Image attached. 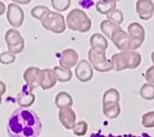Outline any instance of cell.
<instances>
[{"label": "cell", "instance_id": "1", "mask_svg": "<svg viewBox=\"0 0 154 137\" xmlns=\"http://www.w3.org/2000/svg\"><path fill=\"white\" fill-rule=\"evenodd\" d=\"M39 116L29 108H18L10 115L6 130L9 137H38L42 131Z\"/></svg>", "mask_w": 154, "mask_h": 137}, {"label": "cell", "instance_id": "2", "mask_svg": "<svg viewBox=\"0 0 154 137\" xmlns=\"http://www.w3.org/2000/svg\"><path fill=\"white\" fill-rule=\"evenodd\" d=\"M113 70L122 72L127 69H136L142 63V56L137 50H128L113 54L111 57Z\"/></svg>", "mask_w": 154, "mask_h": 137}, {"label": "cell", "instance_id": "3", "mask_svg": "<svg viewBox=\"0 0 154 137\" xmlns=\"http://www.w3.org/2000/svg\"><path fill=\"white\" fill-rule=\"evenodd\" d=\"M66 28L70 30L87 33L92 28V20L88 14L80 8H75L71 10L66 19Z\"/></svg>", "mask_w": 154, "mask_h": 137}, {"label": "cell", "instance_id": "4", "mask_svg": "<svg viewBox=\"0 0 154 137\" xmlns=\"http://www.w3.org/2000/svg\"><path fill=\"white\" fill-rule=\"evenodd\" d=\"M45 29L54 34H62L66 29V22L63 14L56 11H51L41 21Z\"/></svg>", "mask_w": 154, "mask_h": 137}, {"label": "cell", "instance_id": "5", "mask_svg": "<svg viewBox=\"0 0 154 137\" xmlns=\"http://www.w3.org/2000/svg\"><path fill=\"white\" fill-rule=\"evenodd\" d=\"M88 59L93 69L99 73H107L113 70L112 61L106 58V51H98L90 49L88 51Z\"/></svg>", "mask_w": 154, "mask_h": 137}, {"label": "cell", "instance_id": "6", "mask_svg": "<svg viewBox=\"0 0 154 137\" xmlns=\"http://www.w3.org/2000/svg\"><path fill=\"white\" fill-rule=\"evenodd\" d=\"M5 41L6 43L8 51L13 54H20L23 51L25 47V41L20 31L14 29H10L5 34Z\"/></svg>", "mask_w": 154, "mask_h": 137}, {"label": "cell", "instance_id": "7", "mask_svg": "<svg viewBox=\"0 0 154 137\" xmlns=\"http://www.w3.org/2000/svg\"><path fill=\"white\" fill-rule=\"evenodd\" d=\"M128 34L131 39V50H137L144 42L145 30L138 22H132L128 26Z\"/></svg>", "mask_w": 154, "mask_h": 137}, {"label": "cell", "instance_id": "8", "mask_svg": "<svg viewBox=\"0 0 154 137\" xmlns=\"http://www.w3.org/2000/svg\"><path fill=\"white\" fill-rule=\"evenodd\" d=\"M24 11L23 9L15 3L12 2L7 6V12H6V19L9 24L14 28L18 29L21 27L24 21Z\"/></svg>", "mask_w": 154, "mask_h": 137}, {"label": "cell", "instance_id": "9", "mask_svg": "<svg viewBox=\"0 0 154 137\" xmlns=\"http://www.w3.org/2000/svg\"><path fill=\"white\" fill-rule=\"evenodd\" d=\"M75 75L77 80L81 82H88L91 81L94 75V69L86 59H82L78 62L75 69Z\"/></svg>", "mask_w": 154, "mask_h": 137}, {"label": "cell", "instance_id": "10", "mask_svg": "<svg viewBox=\"0 0 154 137\" xmlns=\"http://www.w3.org/2000/svg\"><path fill=\"white\" fill-rule=\"evenodd\" d=\"M41 75L42 70L37 66H29L25 70L23 74V79L30 90L33 91L37 87H40Z\"/></svg>", "mask_w": 154, "mask_h": 137}, {"label": "cell", "instance_id": "11", "mask_svg": "<svg viewBox=\"0 0 154 137\" xmlns=\"http://www.w3.org/2000/svg\"><path fill=\"white\" fill-rule=\"evenodd\" d=\"M111 41L121 51L131 50V39L128 32H126L122 28H120L112 34Z\"/></svg>", "mask_w": 154, "mask_h": 137}, {"label": "cell", "instance_id": "12", "mask_svg": "<svg viewBox=\"0 0 154 137\" xmlns=\"http://www.w3.org/2000/svg\"><path fill=\"white\" fill-rule=\"evenodd\" d=\"M79 59V54L75 50L68 48L62 50L60 58V66L66 69H71L74 66H76Z\"/></svg>", "mask_w": 154, "mask_h": 137}, {"label": "cell", "instance_id": "13", "mask_svg": "<svg viewBox=\"0 0 154 137\" xmlns=\"http://www.w3.org/2000/svg\"><path fill=\"white\" fill-rule=\"evenodd\" d=\"M136 11L143 20H149L154 14V3L152 0H138L136 4Z\"/></svg>", "mask_w": 154, "mask_h": 137}, {"label": "cell", "instance_id": "14", "mask_svg": "<svg viewBox=\"0 0 154 137\" xmlns=\"http://www.w3.org/2000/svg\"><path fill=\"white\" fill-rule=\"evenodd\" d=\"M59 120L66 130H73L76 124L75 111L72 108H66L60 110Z\"/></svg>", "mask_w": 154, "mask_h": 137}, {"label": "cell", "instance_id": "15", "mask_svg": "<svg viewBox=\"0 0 154 137\" xmlns=\"http://www.w3.org/2000/svg\"><path fill=\"white\" fill-rule=\"evenodd\" d=\"M35 101V96L29 90V88L25 85L21 91L17 95V103L20 108H28L31 106Z\"/></svg>", "mask_w": 154, "mask_h": 137}, {"label": "cell", "instance_id": "16", "mask_svg": "<svg viewBox=\"0 0 154 137\" xmlns=\"http://www.w3.org/2000/svg\"><path fill=\"white\" fill-rule=\"evenodd\" d=\"M57 83V79L55 76V74L53 72V69L45 68L42 70V75H41V82L40 87L44 90H48L52 89Z\"/></svg>", "mask_w": 154, "mask_h": 137}, {"label": "cell", "instance_id": "17", "mask_svg": "<svg viewBox=\"0 0 154 137\" xmlns=\"http://www.w3.org/2000/svg\"><path fill=\"white\" fill-rule=\"evenodd\" d=\"M91 49L98 51H106L108 48V41L103 34L95 33L90 38Z\"/></svg>", "mask_w": 154, "mask_h": 137}, {"label": "cell", "instance_id": "18", "mask_svg": "<svg viewBox=\"0 0 154 137\" xmlns=\"http://www.w3.org/2000/svg\"><path fill=\"white\" fill-rule=\"evenodd\" d=\"M54 103L57 108L61 110L66 108H72L74 100L69 93L66 91H60L56 95Z\"/></svg>", "mask_w": 154, "mask_h": 137}, {"label": "cell", "instance_id": "19", "mask_svg": "<svg viewBox=\"0 0 154 137\" xmlns=\"http://www.w3.org/2000/svg\"><path fill=\"white\" fill-rule=\"evenodd\" d=\"M117 2L115 0H107V1H97L95 5L96 10L102 15H107L112 10L116 8Z\"/></svg>", "mask_w": 154, "mask_h": 137}, {"label": "cell", "instance_id": "20", "mask_svg": "<svg viewBox=\"0 0 154 137\" xmlns=\"http://www.w3.org/2000/svg\"><path fill=\"white\" fill-rule=\"evenodd\" d=\"M122 111V108L120 104L113 103V104H107V105H103V113L104 116L106 118L112 120L116 119L120 116Z\"/></svg>", "mask_w": 154, "mask_h": 137}, {"label": "cell", "instance_id": "21", "mask_svg": "<svg viewBox=\"0 0 154 137\" xmlns=\"http://www.w3.org/2000/svg\"><path fill=\"white\" fill-rule=\"evenodd\" d=\"M120 99H121V95L119 90L114 88H110L104 93L102 103L103 105L113 104V103L120 104Z\"/></svg>", "mask_w": 154, "mask_h": 137}, {"label": "cell", "instance_id": "22", "mask_svg": "<svg viewBox=\"0 0 154 137\" xmlns=\"http://www.w3.org/2000/svg\"><path fill=\"white\" fill-rule=\"evenodd\" d=\"M53 72L55 74V76L58 81L60 82H68L71 81L73 74L72 71L70 69H66V68H63L60 65H56L53 67Z\"/></svg>", "mask_w": 154, "mask_h": 137}, {"label": "cell", "instance_id": "23", "mask_svg": "<svg viewBox=\"0 0 154 137\" xmlns=\"http://www.w3.org/2000/svg\"><path fill=\"white\" fill-rule=\"evenodd\" d=\"M120 28H122V27L113 24L112 22L109 21L108 20H104L100 23V29H101V32L103 33V35L106 37H107L108 39H110V40L112 38V34L117 30V29H119Z\"/></svg>", "mask_w": 154, "mask_h": 137}, {"label": "cell", "instance_id": "24", "mask_svg": "<svg viewBox=\"0 0 154 137\" xmlns=\"http://www.w3.org/2000/svg\"><path fill=\"white\" fill-rule=\"evenodd\" d=\"M50 12L51 10L45 5H36L31 9L30 14L33 18L42 21Z\"/></svg>", "mask_w": 154, "mask_h": 137}, {"label": "cell", "instance_id": "25", "mask_svg": "<svg viewBox=\"0 0 154 137\" xmlns=\"http://www.w3.org/2000/svg\"><path fill=\"white\" fill-rule=\"evenodd\" d=\"M141 97L146 101H152L154 99V85L144 83L139 90Z\"/></svg>", "mask_w": 154, "mask_h": 137}, {"label": "cell", "instance_id": "26", "mask_svg": "<svg viewBox=\"0 0 154 137\" xmlns=\"http://www.w3.org/2000/svg\"><path fill=\"white\" fill-rule=\"evenodd\" d=\"M106 17H107V20L109 21H111L113 24L118 25V26H121V24L124 20L123 13L122 10H120L118 8H115L114 10H112L109 14L106 15Z\"/></svg>", "mask_w": 154, "mask_h": 137}, {"label": "cell", "instance_id": "27", "mask_svg": "<svg viewBox=\"0 0 154 137\" xmlns=\"http://www.w3.org/2000/svg\"><path fill=\"white\" fill-rule=\"evenodd\" d=\"M51 4L58 13L66 11L71 5V0H51Z\"/></svg>", "mask_w": 154, "mask_h": 137}, {"label": "cell", "instance_id": "28", "mask_svg": "<svg viewBox=\"0 0 154 137\" xmlns=\"http://www.w3.org/2000/svg\"><path fill=\"white\" fill-rule=\"evenodd\" d=\"M88 129H89L88 123L85 120H80V121L76 122L75 127L73 128V133L76 136H84L87 134Z\"/></svg>", "mask_w": 154, "mask_h": 137}, {"label": "cell", "instance_id": "29", "mask_svg": "<svg viewBox=\"0 0 154 137\" xmlns=\"http://www.w3.org/2000/svg\"><path fill=\"white\" fill-rule=\"evenodd\" d=\"M142 125L146 128L154 127V111H148L142 116Z\"/></svg>", "mask_w": 154, "mask_h": 137}, {"label": "cell", "instance_id": "30", "mask_svg": "<svg viewBox=\"0 0 154 137\" xmlns=\"http://www.w3.org/2000/svg\"><path fill=\"white\" fill-rule=\"evenodd\" d=\"M16 59L14 54H13L10 51H4L0 53V63L3 65H10L13 64Z\"/></svg>", "mask_w": 154, "mask_h": 137}, {"label": "cell", "instance_id": "31", "mask_svg": "<svg viewBox=\"0 0 154 137\" xmlns=\"http://www.w3.org/2000/svg\"><path fill=\"white\" fill-rule=\"evenodd\" d=\"M144 78H145V81H147V83L154 85V65H152V66H150L145 71Z\"/></svg>", "mask_w": 154, "mask_h": 137}, {"label": "cell", "instance_id": "32", "mask_svg": "<svg viewBox=\"0 0 154 137\" xmlns=\"http://www.w3.org/2000/svg\"><path fill=\"white\" fill-rule=\"evenodd\" d=\"M6 92V85L4 81H0V96H2Z\"/></svg>", "mask_w": 154, "mask_h": 137}, {"label": "cell", "instance_id": "33", "mask_svg": "<svg viewBox=\"0 0 154 137\" xmlns=\"http://www.w3.org/2000/svg\"><path fill=\"white\" fill-rule=\"evenodd\" d=\"M5 10H6L5 5L2 1H0V16L3 15L5 13Z\"/></svg>", "mask_w": 154, "mask_h": 137}, {"label": "cell", "instance_id": "34", "mask_svg": "<svg viewBox=\"0 0 154 137\" xmlns=\"http://www.w3.org/2000/svg\"><path fill=\"white\" fill-rule=\"evenodd\" d=\"M14 3H15V4H29V3H30V0H26V1H20V0H14Z\"/></svg>", "mask_w": 154, "mask_h": 137}, {"label": "cell", "instance_id": "35", "mask_svg": "<svg viewBox=\"0 0 154 137\" xmlns=\"http://www.w3.org/2000/svg\"><path fill=\"white\" fill-rule=\"evenodd\" d=\"M151 58H152V63H153V65H154V50L152 51V55H151Z\"/></svg>", "mask_w": 154, "mask_h": 137}, {"label": "cell", "instance_id": "36", "mask_svg": "<svg viewBox=\"0 0 154 137\" xmlns=\"http://www.w3.org/2000/svg\"><path fill=\"white\" fill-rule=\"evenodd\" d=\"M1 104H2V96H0V105H1Z\"/></svg>", "mask_w": 154, "mask_h": 137}]
</instances>
